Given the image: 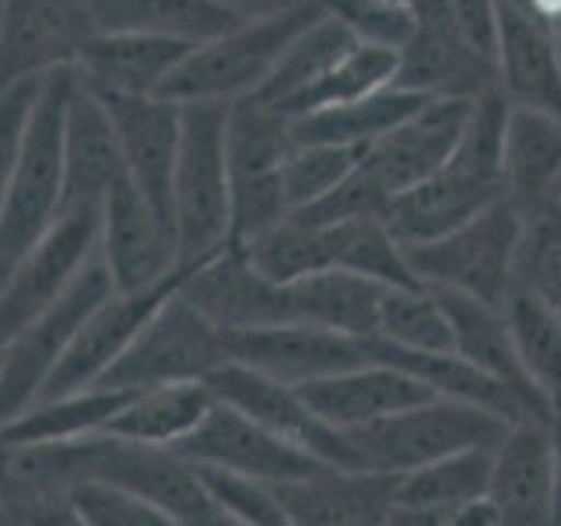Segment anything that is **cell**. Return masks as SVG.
Returning <instances> with one entry per match:
<instances>
[{"instance_id": "1", "label": "cell", "mask_w": 561, "mask_h": 526, "mask_svg": "<svg viewBox=\"0 0 561 526\" xmlns=\"http://www.w3.org/2000/svg\"><path fill=\"white\" fill-rule=\"evenodd\" d=\"M228 110L225 102L180 105V151L172 175V228L180 267H197L232 236V186H228Z\"/></svg>"}, {"instance_id": "2", "label": "cell", "mask_w": 561, "mask_h": 526, "mask_svg": "<svg viewBox=\"0 0 561 526\" xmlns=\"http://www.w3.org/2000/svg\"><path fill=\"white\" fill-rule=\"evenodd\" d=\"M75 92V70L49 75L39 88L25 130V145L0 210V260L18 263L64 210V123Z\"/></svg>"}, {"instance_id": "3", "label": "cell", "mask_w": 561, "mask_h": 526, "mask_svg": "<svg viewBox=\"0 0 561 526\" xmlns=\"http://www.w3.org/2000/svg\"><path fill=\"white\" fill-rule=\"evenodd\" d=\"M323 14L320 0H306L285 14L260 18V22H242L218 39L201 43L186 53V60L172 70L162 84L158 99L175 105L183 102H225L253 99L260 84L271 78L274 64L298 32L309 28Z\"/></svg>"}, {"instance_id": "4", "label": "cell", "mask_w": 561, "mask_h": 526, "mask_svg": "<svg viewBox=\"0 0 561 526\" xmlns=\"http://www.w3.org/2000/svg\"><path fill=\"white\" fill-rule=\"evenodd\" d=\"M523 242V218L505 197L484 207L456 232L411 245L408 263L425 288H443L484 306L502 309L516 288V256Z\"/></svg>"}, {"instance_id": "5", "label": "cell", "mask_w": 561, "mask_h": 526, "mask_svg": "<svg viewBox=\"0 0 561 526\" xmlns=\"http://www.w3.org/2000/svg\"><path fill=\"white\" fill-rule=\"evenodd\" d=\"M505 432L508 421H502L499 414L435 397L397 418L379 421V425L344 432V435L351 438L365 470L400 478V473L438 464L456 453H470V449L491 453L505 438Z\"/></svg>"}, {"instance_id": "6", "label": "cell", "mask_w": 561, "mask_h": 526, "mask_svg": "<svg viewBox=\"0 0 561 526\" xmlns=\"http://www.w3.org/2000/svg\"><path fill=\"white\" fill-rule=\"evenodd\" d=\"M228 186H232V245H250L288 218L280 169L295 148L291 119L256 99L228 110Z\"/></svg>"}, {"instance_id": "7", "label": "cell", "mask_w": 561, "mask_h": 526, "mask_svg": "<svg viewBox=\"0 0 561 526\" xmlns=\"http://www.w3.org/2000/svg\"><path fill=\"white\" fill-rule=\"evenodd\" d=\"M113 291L116 288L110 281V271H105L95 250V256L78 271V277L64 288L57 302L35 316L4 347V362H0V428L11 425L14 418H22L43 397L46 382L57 373L75 333Z\"/></svg>"}, {"instance_id": "8", "label": "cell", "mask_w": 561, "mask_h": 526, "mask_svg": "<svg viewBox=\"0 0 561 526\" xmlns=\"http://www.w3.org/2000/svg\"><path fill=\"white\" fill-rule=\"evenodd\" d=\"M221 365H228L225 330L201 316L175 288L99 386L148 390L172 382H207Z\"/></svg>"}, {"instance_id": "9", "label": "cell", "mask_w": 561, "mask_h": 526, "mask_svg": "<svg viewBox=\"0 0 561 526\" xmlns=\"http://www.w3.org/2000/svg\"><path fill=\"white\" fill-rule=\"evenodd\" d=\"M207 390L215 393L218 403L256 421L260 428L277 435L280 443L302 449L312 460L337 470H365L351 438L337 428H330L323 418H316L295 386L260 376L239 362H228L207 379Z\"/></svg>"}, {"instance_id": "10", "label": "cell", "mask_w": 561, "mask_h": 526, "mask_svg": "<svg viewBox=\"0 0 561 526\" xmlns=\"http://www.w3.org/2000/svg\"><path fill=\"white\" fill-rule=\"evenodd\" d=\"M92 0H4L0 4V88L75 70L92 39Z\"/></svg>"}, {"instance_id": "11", "label": "cell", "mask_w": 561, "mask_h": 526, "mask_svg": "<svg viewBox=\"0 0 561 526\" xmlns=\"http://www.w3.org/2000/svg\"><path fill=\"white\" fill-rule=\"evenodd\" d=\"M99 215L102 210H67L57 225L14 263L4 291H0V338L8 344L35 316L46 312L78 271L99 250Z\"/></svg>"}, {"instance_id": "12", "label": "cell", "mask_w": 561, "mask_h": 526, "mask_svg": "<svg viewBox=\"0 0 561 526\" xmlns=\"http://www.w3.org/2000/svg\"><path fill=\"white\" fill-rule=\"evenodd\" d=\"M183 274L186 271L180 267L172 277H165L162 285H151L140 291H113L105 298L75 333V341H70L67 355L60 358L57 373L49 376L39 400H57V397L99 386L105 373L127 355V347L137 341V333L151 323V316L183 285Z\"/></svg>"}, {"instance_id": "13", "label": "cell", "mask_w": 561, "mask_h": 526, "mask_svg": "<svg viewBox=\"0 0 561 526\" xmlns=\"http://www.w3.org/2000/svg\"><path fill=\"white\" fill-rule=\"evenodd\" d=\"M175 456H183L193 467H210L225 473H239V478H253L263 484H288L306 481L312 473L330 470L327 464L312 460L302 449L280 443L277 435L260 428L256 421L245 414L225 408L215 400V408L193 428L183 443L172 446Z\"/></svg>"}, {"instance_id": "14", "label": "cell", "mask_w": 561, "mask_h": 526, "mask_svg": "<svg viewBox=\"0 0 561 526\" xmlns=\"http://www.w3.org/2000/svg\"><path fill=\"white\" fill-rule=\"evenodd\" d=\"M99 256L116 291H140L162 285L180 271L172 225L123 180L102 201L99 215Z\"/></svg>"}, {"instance_id": "15", "label": "cell", "mask_w": 561, "mask_h": 526, "mask_svg": "<svg viewBox=\"0 0 561 526\" xmlns=\"http://www.w3.org/2000/svg\"><path fill=\"white\" fill-rule=\"evenodd\" d=\"M225 347H228V362H239L260 376L295 386V390L306 382L337 376L347 373V368L373 362L368 341L347 338V333L323 330V327H306V323L225 333Z\"/></svg>"}, {"instance_id": "16", "label": "cell", "mask_w": 561, "mask_h": 526, "mask_svg": "<svg viewBox=\"0 0 561 526\" xmlns=\"http://www.w3.org/2000/svg\"><path fill=\"white\" fill-rule=\"evenodd\" d=\"M183 271L186 274L180 295L225 333L291 323L285 285H274V281L263 277L250 263V256L232 242L210 260L197 263V267H183Z\"/></svg>"}, {"instance_id": "17", "label": "cell", "mask_w": 561, "mask_h": 526, "mask_svg": "<svg viewBox=\"0 0 561 526\" xmlns=\"http://www.w3.org/2000/svg\"><path fill=\"white\" fill-rule=\"evenodd\" d=\"M470 105L473 99H428L414 116H408L397 130H390L379 145L362 155L368 180L390 201L400 197L403 190L432 180L449 162L470 116Z\"/></svg>"}, {"instance_id": "18", "label": "cell", "mask_w": 561, "mask_h": 526, "mask_svg": "<svg viewBox=\"0 0 561 526\" xmlns=\"http://www.w3.org/2000/svg\"><path fill=\"white\" fill-rule=\"evenodd\" d=\"M110 113L130 186L172 225V175L180 151V105L169 99H99ZM175 232V228H172Z\"/></svg>"}, {"instance_id": "19", "label": "cell", "mask_w": 561, "mask_h": 526, "mask_svg": "<svg viewBox=\"0 0 561 526\" xmlns=\"http://www.w3.org/2000/svg\"><path fill=\"white\" fill-rule=\"evenodd\" d=\"M488 502L499 508L502 526H554L551 421L526 418L508 425L491 453Z\"/></svg>"}, {"instance_id": "20", "label": "cell", "mask_w": 561, "mask_h": 526, "mask_svg": "<svg viewBox=\"0 0 561 526\" xmlns=\"http://www.w3.org/2000/svg\"><path fill=\"white\" fill-rule=\"evenodd\" d=\"M298 393H302L316 418H323L337 432L379 425L386 418H397L417 408V403L435 400L414 376L376 358L358 368H347V373L298 386Z\"/></svg>"}, {"instance_id": "21", "label": "cell", "mask_w": 561, "mask_h": 526, "mask_svg": "<svg viewBox=\"0 0 561 526\" xmlns=\"http://www.w3.org/2000/svg\"><path fill=\"white\" fill-rule=\"evenodd\" d=\"M193 46L134 32H95L75 64V78L95 99H151Z\"/></svg>"}, {"instance_id": "22", "label": "cell", "mask_w": 561, "mask_h": 526, "mask_svg": "<svg viewBox=\"0 0 561 526\" xmlns=\"http://www.w3.org/2000/svg\"><path fill=\"white\" fill-rule=\"evenodd\" d=\"M502 197L516 207L523 221L561 210V119L508 105Z\"/></svg>"}, {"instance_id": "23", "label": "cell", "mask_w": 561, "mask_h": 526, "mask_svg": "<svg viewBox=\"0 0 561 526\" xmlns=\"http://www.w3.org/2000/svg\"><path fill=\"white\" fill-rule=\"evenodd\" d=\"M123 158L110 113L75 78L64 123V210H102V201L123 180Z\"/></svg>"}, {"instance_id": "24", "label": "cell", "mask_w": 561, "mask_h": 526, "mask_svg": "<svg viewBox=\"0 0 561 526\" xmlns=\"http://www.w3.org/2000/svg\"><path fill=\"white\" fill-rule=\"evenodd\" d=\"M495 88L513 110L561 119V57L537 22L508 0H499Z\"/></svg>"}, {"instance_id": "25", "label": "cell", "mask_w": 561, "mask_h": 526, "mask_svg": "<svg viewBox=\"0 0 561 526\" xmlns=\"http://www.w3.org/2000/svg\"><path fill=\"white\" fill-rule=\"evenodd\" d=\"M397 478L376 470L312 473L306 481L274 484L291 526H382L393 505Z\"/></svg>"}, {"instance_id": "26", "label": "cell", "mask_w": 561, "mask_h": 526, "mask_svg": "<svg viewBox=\"0 0 561 526\" xmlns=\"http://www.w3.org/2000/svg\"><path fill=\"white\" fill-rule=\"evenodd\" d=\"M495 201H502V190L473 183L467 175L443 165L432 180L403 190L400 197L386 204L382 225L390 228V236L403 250H411V245H425L456 232V228L478 218Z\"/></svg>"}, {"instance_id": "27", "label": "cell", "mask_w": 561, "mask_h": 526, "mask_svg": "<svg viewBox=\"0 0 561 526\" xmlns=\"http://www.w3.org/2000/svg\"><path fill=\"white\" fill-rule=\"evenodd\" d=\"M435 298L443 302L449 327H453V351L460 358H467L470 365H478L481 373H488L491 379H499L502 386H508L526 408H530L540 421H551L548 408L540 403L537 390L530 386L523 373V362L516 355L513 333H508L505 312L495 306H484L478 298L456 295V291H443L432 288Z\"/></svg>"}, {"instance_id": "28", "label": "cell", "mask_w": 561, "mask_h": 526, "mask_svg": "<svg viewBox=\"0 0 561 526\" xmlns=\"http://www.w3.org/2000/svg\"><path fill=\"white\" fill-rule=\"evenodd\" d=\"M368 347H373L376 362H390V365L403 368V373L414 376L438 400L470 403V408L499 414L502 421H508V425H516V421H526V418H537L513 390H508V386L491 379L488 373H481L478 365H470L467 358L456 355V351L421 355V351H397V347H386L379 341H368Z\"/></svg>"}, {"instance_id": "29", "label": "cell", "mask_w": 561, "mask_h": 526, "mask_svg": "<svg viewBox=\"0 0 561 526\" xmlns=\"http://www.w3.org/2000/svg\"><path fill=\"white\" fill-rule=\"evenodd\" d=\"M99 32H134L201 46L242 25L221 0H92Z\"/></svg>"}, {"instance_id": "30", "label": "cell", "mask_w": 561, "mask_h": 526, "mask_svg": "<svg viewBox=\"0 0 561 526\" xmlns=\"http://www.w3.org/2000/svg\"><path fill=\"white\" fill-rule=\"evenodd\" d=\"M382 285L347 271H323L285 285L288 320L337 330L358 341H376Z\"/></svg>"}, {"instance_id": "31", "label": "cell", "mask_w": 561, "mask_h": 526, "mask_svg": "<svg viewBox=\"0 0 561 526\" xmlns=\"http://www.w3.org/2000/svg\"><path fill=\"white\" fill-rule=\"evenodd\" d=\"M134 393L137 390L92 386V390H78L57 400H39L22 418L0 428V446H57L102 435Z\"/></svg>"}, {"instance_id": "32", "label": "cell", "mask_w": 561, "mask_h": 526, "mask_svg": "<svg viewBox=\"0 0 561 526\" xmlns=\"http://www.w3.org/2000/svg\"><path fill=\"white\" fill-rule=\"evenodd\" d=\"M425 102H428L425 95L403 92V88L390 84L368 99L291 119V137L295 145H337V148L368 151L390 130H397L403 119L414 116Z\"/></svg>"}, {"instance_id": "33", "label": "cell", "mask_w": 561, "mask_h": 526, "mask_svg": "<svg viewBox=\"0 0 561 526\" xmlns=\"http://www.w3.org/2000/svg\"><path fill=\"white\" fill-rule=\"evenodd\" d=\"M210 408H215V393L207 390V382L148 386L130 397V403L105 425L102 435L172 449L201 425Z\"/></svg>"}, {"instance_id": "34", "label": "cell", "mask_w": 561, "mask_h": 526, "mask_svg": "<svg viewBox=\"0 0 561 526\" xmlns=\"http://www.w3.org/2000/svg\"><path fill=\"white\" fill-rule=\"evenodd\" d=\"M358 43L362 39L355 32L323 11L309 28H302L288 43V49L280 53V60L271 70V78L260 84V92L253 99L285 113L295 99H302L312 84H320Z\"/></svg>"}, {"instance_id": "35", "label": "cell", "mask_w": 561, "mask_h": 526, "mask_svg": "<svg viewBox=\"0 0 561 526\" xmlns=\"http://www.w3.org/2000/svg\"><path fill=\"white\" fill-rule=\"evenodd\" d=\"M502 312L526 379L548 408L551 421H561V316L523 288H513Z\"/></svg>"}, {"instance_id": "36", "label": "cell", "mask_w": 561, "mask_h": 526, "mask_svg": "<svg viewBox=\"0 0 561 526\" xmlns=\"http://www.w3.org/2000/svg\"><path fill=\"white\" fill-rule=\"evenodd\" d=\"M491 453L470 449L446 456L438 464L417 467L411 473H400L393 488V505L421 508V513H453V508L467 502L484 499L491 478Z\"/></svg>"}, {"instance_id": "37", "label": "cell", "mask_w": 561, "mask_h": 526, "mask_svg": "<svg viewBox=\"0 0 561 526\" xmlns=\"http://www.w3.org/2000/svg\"><path fill=\"white\" fill-rule=\"evenodd\" d=\"M376 341L397 351L435 355V351H453V327L432 288H386L379 302Z\"/></svg>"}, {"instance_id": "38", "label": "cell", "mask_w": 561, "mask_h": 526, "mask_svg": "<svg viewBox=\"0 0 561 526\" xmlns=\"http://www.w3.org/2000/svg\"><path fill=\"white\" fill-rule=\"evenodd\" d=\"M397 64H400L397 49L358 43L320 84H312L309 92L302 99H295L280 116L298 119V116H309L320 110H333V105H347V102L376 95L397 81Z\"/></svg>"}, {"instance_id": "39", "label": "cell", "mask_w": 561, "mask_h": 526, "mask_svg": "<svg viewBox=\"0 0 561 526\" xmlns=\"http://www.w3.org/2000/svg\"><path fill=\"white\" fill-rule=\"evenodd\" d=\"M365 151L337 145H295L285 169H280V193H285L288 215L323 201L358 169Z\"/></svg>"}, {"instance_id": "40", "label": "cell", "mask_w": 561, "mask_h": 526, "mask_svg": "<svg viewBox=\"0 0 561 526\" xmlns=\"http://www.w3.org/2000/svg\"><path fill=\"white\" fill-rule=\"evenodd\" d=\"M516 288L530 291L554 316H561V210L523 221Z\"/></svg>"}, {"instance_id": "41", "label": "cell", "mask_w": 561, "mask_h": 526, "mask_svg": "<svg viewBox=\"0 0 561 526\" xmlns=\"http://www.w3.org/2000/svg\"><path fill=\"white\" fill-rule=\"evenodd\" d=\"M197 473H201L210 502H215L232 523H239V526H291L285 505L277 502L274 484L239 478V473H225V470H210V467H197Z\"/></svg>"}, {"instance_id": "42", "label": "cell", "mask_w": 561, "mask_h": 526, "mask_svg": "<svg viewBox=\"0 0 561 526\" xmlns=\"http://www.w3.org/2000/svg\"><path fill=\"white\" fill-rule=\"evenodd\" d=\"M320 4L373 46L400 53L414 32V0H320Z\"/></svg>"}, {"instance_id": "43", "label": "cell", "mask_w": 561, "mask_h": 526, "mask_svg": "<svg viewBox=\"0 0 561 526\" xmlns=\"http://www.w3.org/2000/svg\"><path fill=\"white\" fill-rule=\"evenodd\" d=\"M43 81L46 78L0 88V210H4V201H8V186L18 165V155H22L25 130H28V119H32Z\"/></svg>"}, {"instance_id": "44", "label": "cell", "mask_w": 561, "mask_h": 526, "mask_svg": "<svg viewBox=\"0 0 561 526\" xmlns=\"http://www.w3.org/2000/svg\"><path fill=\"white\" fill-rule=\"evenodd\" d=\"M70 505L78 508L88 526H145L148 505L130 499L127 491H116L110 484H78L67 491Z\"/></svg>"}, {"instance_id": "45", "label": "cell", "mask_w": 561, "mask_h": 526, "mask_svg": "<svg viewBox=\"0 0 561 526\" xmlns=\"http://www.w3.org/2000/svg\"><path fill=\"white\" fill-rule=\"evenodd\" d=\"M446 11L453 18L456 32L463 43L481 53L484 60L495 64V43H499V0H446Z\"/></svg>"}, {"instance_id": "46", "label": "cell", "mask_w": 561, "mask_h": 526, "mask_svg": "<svg viewBox=\"0 0 561 526\" xmlns=\"http://www.w3.org/2000/svg\"><path fill=\"white\" fill-rule=\"evenodd\" d=\"M25 516H28V526H88L67 495H49V499L32 502L25 508Z\"/></svg>"}, {"instance_id": "47", "label": "cell", "mask_w": 561, "mask_h": 526, "mask_svg": "<svg viewBox=\"0 0 561 526\" xmlns=\"http://www.w3.org/2000/svg\"><path fill=\"white\" fill-rule=\"evenodd\" d=\"M551 467H554V526H561V421H551Z\"/></svg>"}, {"instance_id": "48", "label": "cell", "mask_w": 561, "mask_h": 526, "mask_svg": "<svg viewBox=\"0 0 561 526\" xmlns=\"http://www.w3.org/2000/svg\"><path fill=\"white\" fill-rule=\"evenodd\" d=\"M11 271H14V263H8V260H0V291H4V285H8V277H11Z\"/></svg>"}, {"instance_id": "49", "label": "cell", "mask_w": 561, "mask_h": 526, "mask_svg": "<svg viewBox=\"0 0 561 526\" xmlns=\"http://www.w3.org/2000/svg\"><path fill=\"white\" fill-rule=\"evenodd\" d=\"M4 347H8V341H4V338H0V362H4Z\"/></svg>"}, {"instance_id": "50", "label": "cell", "mask_w": 561, "mask_h": 526, "mask_svg": "<svg viewBox=\"0 0 561 526\" xmlns=\"http://www.w3.org/2000/svg\"><path fill=\"white\" fill-rule=\"evenodd\" d=\"M0 4H4V0H0Z\"/></svg>"}]
</instances>
